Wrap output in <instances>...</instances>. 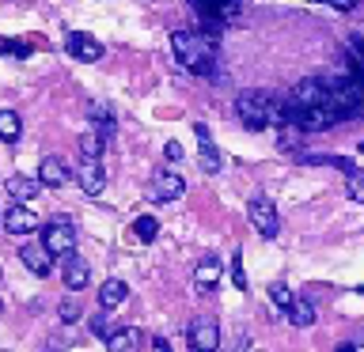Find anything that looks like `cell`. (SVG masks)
Returning <instances> with one entry per match:
<instances>
[{"label": "cell", "mask_w": 364, "mask_h": 352, "mask_svg": "<svg viewBox=\"0 0 364 352\" xmlns=\"http://www.w3.org/2000/svg\"><path fill=\"white\" fill-rule=\"evenodd\" d=\"M346 193H349L353 201H360V204H364V170H353V175H349Z\"/></svg>", "instance_id": "cb8c5ba5"}, {"label": "cell", "mask_w": 364, "mask_h": 352, "mask_svg": "<svg viewBox=\"0 0 364 352\" xmlns=\"http://www.w3.org/2000/svg\"><path fill=\"white\" fill-rule=\"evenodd\" d=\"M193 133H198V141H201V170L205 175H216L220 170V152H216V144H213V136H209V125H193Z\"/></svg>", "instance_id": "9a60e30c"}, {"label": "cell", "mask_w": 364, "mask_h": 352, "mask_svg": "<svg viewBox=\"0 0 364 352\" xmlns=\"http://www.w3.org/2000/svg\"><path fill=\"white\" fill-rule=\"evenodd\" d=\"M23 133V121L16 110H0V141H19Z\"/></svg>", "instance_id": "ffe728a7"}, {"label": "cell", "mask_w": 364, "mask_h": 352, "mask_svg": "<svg viewBox=\"0 0 364 352\" xmlns=\"http://www.w3.org/2000/svg\"><path fill=\"white\" fill-rule=\"evenodd\" d=\"M65 50L76 57V61H84V65H95L99 57H102V45L91 38V34H80V31H73V34H65Z\"/></svg>", "instance_id": "9c48e42d"}, {"label": "cell", "mask_w": 364, "mask_h": 352, "mask_svg": "<svg viewBox=\"0 0 364 352\" xmlns=\"http://www.w3.org/2000/svg\"><path fill=\"white\" fill-rule=\"evenodd\" d=\"M136 345H141V334L133 326L110 329V337H107V352H136Z\"/></svg>", "instance_id": "ac0fdd59"}, {"label": "cell", "mask_w": 364, "mask_h": 352, "mask_svg": "<svg viewBox=\"0 0 364 352\" xmlns=\"http://www.w3.org/2000/svg\"><path fill=\"white\" fill-rule=\"evenodd\" d=\"M0 224H4L11 235H31V231H38V227H42L38 216H34L31 209H23V204H11V209L0 216Z\"/></svg>", "instance_id": "30bf717a"}, {"label": "cell", "mask_w": 364, "mask_h": 352, "mask_svg": "<svg viewBox=\"0 0 364 352\" xmlns=\"http://www.w3.org/2000/svg\"><path fill=\"white\" fill-rule=\"evenodd\" d=\"M247 216H250V224H255V231L262 235V238H277V231H281V216H277V209L266 201V197H255L247 204Z\"/></svg>", "instance_id": "8992f818"}, {"label": "cell", "mask_w": 364, "mask_h": 352, "mask_svg": "<svg viewBox=\"0 0 364 352\" xmlns=\"http://www.w3.org/2000/svg\"><path fill=\"white\" fill-rule=\"evenodd\" d=\"M156 235H159V220H156V216H136V224H133V238H136V243H152Z\"/></svg>", "instance_id": "44dd1931"}, {"label": "cell", "mask_w": 364, "mask_h": 352, "mask_svg": "<svg viewBox=\"0 0 364 352\" xmlns=\"http://www.w3.org/2000/svg\"><path fill=\"white\" fill-rule=\"evenodd\" d=\"M4 186H8V193H11V201H34V197L42 193V182L31 178V175H11Z\"/></svg>", "instance_id": "2e32d148"}, {"label": "cell", "mask_w": 364, "mask_h": 352, "mask_svg": "<svg viewBox=\"0 0 364 352\" xmlns=\"http://www.w3.org/2000/svg\"><path fill=\"white\" fill-rule=\"evenodd\" d=\"M152 352H171V345H167L164 337H156V341H152Z\"/></svg>", "instance_id": "f546056e"}, {"label": "cell", "mask_w": 364, "mask_h": 352, "mask_svg": "<svg viewBox=\"0 0 364 352\" xmlns=\"http://www.w3.org/2000/svg\"><path fill=\"white\" fill-rule=\"evenodd\" d=\"M232 284H235L239 292L247 288V273H243V254H239V250H235V258H232Z\"/></svg>", "instance_id": "484cf974"}, {"label": "cell", "mask_w": 364, "mask_h": 352, "mask_svg": "<svg viewBox=\"0 0 364 352\" xmlns=\"http://www.w3.org/2000/svg\"><path fill=\"white\" fill-rule=\"evenodd\" d=\"M235 114L247 129H269V125H289L284 118V99H277L273 91H243L235 99Z\"/></svg>", "instance_id": "7a4b0ae2"}, {"label": "cell", "mask_w": 364, "mask_h": 352, "mask_svg": "<svg viewBox=\"0 0 364 352\" xmlns=\"http://www.w3.org/2000/svg\"><path fill=\"white\" fill-rule=\"evenodd\" d=\"M360 152H364V141H360Z\"/></svg>", "instance_id": "d6a6232c"}, {"label": "cell", "mask_w": 364, "mask_h": 352, "mask_svg": "<svg viewBox=\"0 0 364 352\" xmlns=\"http://www.w3.org/2000/svg\"><path fill=\"white\" fill-rule=\"evenodd\" d=\"M57 314H61V322H76V318H80V299H65Z\"/></svg>", "instance_id": "83f0119b"}, {"label": "cell", "mask_w": 364, "mask_h": 352, "mask_svg": "<svg viewBox=\"0 0 364 352\" xmlns=\"http://www.w3.org/2000/svg\"><path fill=\"white\" fill-rule=\"evenodd\" d=\"M164 159H171V163H175V159H182V144H178V141H167V148H164Z\"/></svg>", "instance_id": "f1b7e54d"}, {"label": "cell", "mask_w": 364, "mask_h": 352, "mask_svg": "<svg viewBox=\"0 0 364 352\" xmlns=\"http://www.w3.org/2000/svg\"><path fill=\"white\" fill-rule=\"evenodd\" d=\"M284 314H289V322H292V326L307 329V326L315 322V303H311V299H304V295H296V299H292V307H289Z\"/></svg>", "instance_id": "d6986e66"}, {"label": "cell", "mask_w": 364, "mask_h": 352, "mask_svg": "<svg viewBox=\"0 0 364 352\" xmlns=\"http://www.w3.org/2000/svg\"><path fill=\"white\" fill-rule=\"evenodd\" d=\"M76 182L87 197H99L107 189V170H102V159H80L76 163Z\"/></svg>", "instance_id": "52a82bcc"}, {"label": "cell", "mask_w": 364, "mask_h": 352, "mask_svg": "<svg viewBox=\"0 0 364 352\" xmlns=\"http://www.w3.org/2000/svg\"><path fill=\"white\" fill-rule=\"evenodd\" d=\"M0 53H11V57H27L31 45L27 42H11V38H0Z\"/></svg>", "instance_id": "4316f807"}, {"label": "cell", "mask_w": 364, "mask_h": 352, "mask_svg": "<svg viewBox=\"0 0 364 352\" xmlns=\"http://www.w3.org/2000/svg\"><path fill=\"white\" fill-rule=\"evenodd\" d=\"M80 159H102V141H99L95 133L80 136Z\"/></svg>", "instance_id": "7402d4cb"}, {"label": "cell", "mask_w": 364, "mask_h": 352, "mask_svg": "<svg viewBox=\"0 0 364 352\" xmlns=\"http://www.w3.org/2000/svg\"><path fill=\"white\" fill-rule=\"evenodd\" d=\"M186 193V178L178 170H156L152 175V197L156 201H175Z\"/></svg>", "instance_id": "ba28073f"}, {"label": "cell", "mask_w": 364, "mask_h": 352, "mask_svg": "<svg viewBox=\"0 0 364 352\" xmlns=\"http://www.w3.org/2000/svg\"><path fill=\"white\" fill-rule=\"evenodd\" d=\"M357 76H360V118H364V68H360Z\"/></svg>", "instance_id": "4dcf8cb0"}, {"label": "cell", "mask_w": 364, "mask_h": 352, "mask_svg": "<svg viewBox=\"0 0 364 352\" xmlns=\"http://www.w3.org/2000/svg\"><path fill=\"white\" fill-rule=\"evenodd\" d=\"M338 352H357V348H353V345H341V348H338Z\"/></svg>", "instance_id": "1f68e13d"}, {"label": "cell", "mask_w": 364, "mask_h": 352, "mask_svg": "<svg viewBox=\"0 0 364 352\" xmlns=\"http://www.w3.org/2000/svg\"><path fill=\"white\" fill-rule=\"evenodd\" d=\"M300 129H296V125H281V148H284V152H292V148L296 144H300Z\"/></svg>", "instance_id": "d4e9b609"}, {"label": "cell", "mask_w": 364, "mask_h": 352, "mask_svg": "<svg viewBox=\"0 0 364 352\" xmlns=\"http://www.w3.org/2000/svg\"><path fill=\"white\" fill-rule=\"evenodd\" d=\"M220 273H224V265H220V258H216V254L201 258L198 269H193V284H198V292H213L216 284H220Z\"/></svg>", "instance_id": "5bb4252c"}, {"label": "cell", "mask_w": 364, "mask_h": 352, "mask_svg": "<svg viewBox=\"0 0 364 352\" xmlns=\"http://www.w3.org/2000/svg\"><path fill=\"white\" fill-rule=\"evenodd\" d=\"M125 299H129V288H125V280H118V277L102 280V288H99V307H102V311H114V307H122Z\"/></svg>", "instance_id": "e0dca14e"}, {"label": "cell", "mask_w": 364, "mask_h": 352, "mask_svg": "<svg viewBox=\"0 0 364 352\" xmlns=\"http://www.w3.org/2000/svg\"><path fill=\"white\" fill-rule=\"evenodd\" d=\"M19 261L34 273V277H46V273H50V265H53V258L46 254V246L38 243V238H31V243L19 246Z\"/></svg>", "instance_id": "7c38bea8"}, {"label": "cell", "mask_w": 364, "mask_h": 352, "mask_svg": "<svg viewBox=\"0 0 364 352\" xmlns=\"http://www.w3.org/2000/svg\"><path fill=\"white\" fill-rule=\"evenodd\" d=\"M269 299H273V307H281V311H289L296 295H292L289 288H284V284H269Z\"/></svg>", "instance_id": "603a6c76"}, {"label": "cell", "mask_w": 364, "mask_h": 352, "mask_svg": "<svg viewBox=\"0 0 364 352\" xmlns=\"http://www.w3.org/2000/svg\"><path fill=\"white\" fill-rule=\"evenodd\" d=\"M171 50H175L182 68H190V72H198V76H213L216 53H220V38L209 34V31H201V27L175 31L171 34Z\"/></svg>", "instance_id": "6da1fadb"}, {"label": "cell", "mask_w": 364, "mask_h": 352, "mask_svg": "<svg viewBox=\"0 0 364 352\" xmlns=\"http://www.w3.org/2000/svg\"><path fill=\"white\" fill-rule=\"evenodd\" d=\"M186 345H190V352H216L220 348V326H216V318H209V314L193 318L186 326Z\"/></svg>", "instance_id": "5b68a950"}, {"label": "cell", "mask_w": 364, "mask_h": 352, "mask_svg": "<svg viewBox=\"0 0 364 352\" xmlns=\"http://www.w3.org/2000/svg\"><path fill=\"white\" fill-rule=\"evenodd\" d=\"M318 106H326V79L307 76V79H300V84L292 87V95L284 99V118H289V125H292L300 114L318 110Z\"/></svg>", "instance_id": "3957f363"}, {"label": "cell", "mask_w": 364, "mask_h": 352, "mask_svg": "<svg viewBox=\"0 0 364 352\" xmlns=\"http://www.w3.org/2000/svg\"><path fill=\"white\" fill-rule=\"evenodd\" d=\"M46 246V254L50 258H73L76 254V227L57 220V224H46V235L38 238Z\"/></svg>", "instance_id": "277c9868"}, {"label": "cell", "mask_w": 364, "mask_h": 352, "mask_svg": "<svg viewBox=\"0 0 364 352\" xmlns=\"http://www.w3.org/2000/svg\"><path fill=\"white\" fill-rule=\"evenodd\" d=\"M61 280H65V288L68 292H84L87 288V280H91V269H87V261L84 258H65V269H61Z\"/></svg>", "instance_id": "4fadbf2b"}, {"label": "cell", "mask_w": 364, "mask_h": 352, "mask_svg": "<svg viewBox=\"0 0 364 352\" xmlns=\"http://www.w3.org/2000/svg\"><path fill=\"white\" fill-rule=\"evenodd\" d=\"M73 178V167L65 163L61 155H42V163H38V182L42 186H65V182Z\"/></svg>", "instance_id": "8fae6325"}]
</instances>
